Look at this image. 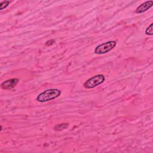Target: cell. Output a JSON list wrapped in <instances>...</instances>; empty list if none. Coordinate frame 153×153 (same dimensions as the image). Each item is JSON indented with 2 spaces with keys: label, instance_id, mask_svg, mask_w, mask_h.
<instances>
[{
  "label": "cell",
  "instance_id": "1",
  "mask_svg": "<svg viewBox=\"0 0 153 153\" xmlns=\"http://www.w3.org/2000/svg\"><path fill=\"white\" fill-rule=\"evenodd\" d=\"M61 94V91L56 88H51L45 90L41 93L36 97V100L39 102H45L59 97Z\"/></svg>",
  "mask_w": 153,
  "mask_h": 153
},
{
  "label": "cell",
  "instance_id": "2",
  "mask_svg": "<svg viewBox=\"0 0 153 153\" xmlns=\"http://www.w3.org/2000/svg\"><path fill=\"white\" fill-rule=\"evenodd\" d=\"M105 79V78L103 75H97L87 79L83 85L86 88H91L103 83Z\"/></svg>",
  "mask_w": 153,
  "mask_h": 153
},
{
  "label": "cell",
  "instance_id": "3",
  "mask_svg": "<svg viewBox=\"0 0 153 153\" xmlns=\"http://www.w3.org/2000/svg\"><path fill=\"white\" fill-rule=\"evenodd\" d=\"M116 46V42L115 41H110L105 43H103L97 47L94 50L96 54H100L108 53Z\"/></svg>",
  "mask_w": 153,
  "mask_h": 153
},
{
  "label": "cell",
  "instance_id": "4",
  "mask_svg": "<svg viewBox=\"0 0 153 153\" xmlns=\"http://www.w3.org/2000/svg\"><path fill=\"white\" fill-rule=\"evenodd\" d=\"M19 79L17 78H13L10 79H8L7 81H4L1 86L2 89L4 90H10L15 87V86L19 82Z\"/></svg>",
  "mask_w": 153,
  "mask_h": 153
},
{
  "label": "cell",
  "instance_id": "5",
  "mask_svg": "<svg viewBox=\"0 0 153 153\" xmlns=\"http://www.w3.org/2000/svg\"><path fill=\"white\" fill-rule=\"evenodd\" d=\"M153 5L152 1H146L144 3L140 4L136 10V13H142L144 11H146L147 10L150 8Z\"/></svg>",
  "mask_w": 153,
  "mask_h": 153
},
{
  "label": "cell",
  "instance_id": "6",
  "mask_svg": "<svg viewBox=\"0 0 153 153\" xmlns=\"http://www.w3.org/2000/svg\"><path fill=\"white\" fill-rule=\"evenodd\" d=\"M69 126V124L68 123H63V124H57L56 125L54 129L56 131H60V130H63V129H65L66 128H67Z\"/></svg>",
  "mask_w": 153,
  "mask_h": 153
},
{
  "label": "cell",
  "instance_id": "7",
  "mask_svg": "<svg viewBox=\"0 0 153 153\" xmlns=\"http://www.w3.org/2000/svg\"><path fill=\"white\" fill-rule=\"evenodd\" d=\"M10 1H2L0 4V10H4V8H7L9 4H10Z\"/></svg>",
  "mask_w": 153,
  "mask_h": 153
},
{
  "label": "cell",
  "instance_id": "8",
  "mask_svg": "<svg viewBox=\"0 0 153 153\" xmlns=\"http://www.w3.org/2000/svg\"><path fill=\"white\" fill-rule=\"evenodd\" d=\"M152 25L153 24L151 23L149 26L148 27L146 28V30H145V33L146 35H152V33H153V29H152Z\"/></svg>",
  "mask_w": 153,
  "mask_h": 153
},
{
  "label": "cell",
  "instance_id": "9",
  "mask_svg": "<svg viewBox=\"0 0 153 153\" xmlns=\"http://www.w3.org/2000/svg\"><path fill=\"white\" fill-rule=\"evenodd\" d=\"M54 43H55L54 39H50V40L47 41L45 42V45H48V46H50V45H53Z\"/></svg>",
  "mask_w": 153,
  "mask_h": 153
}]
</instances>
